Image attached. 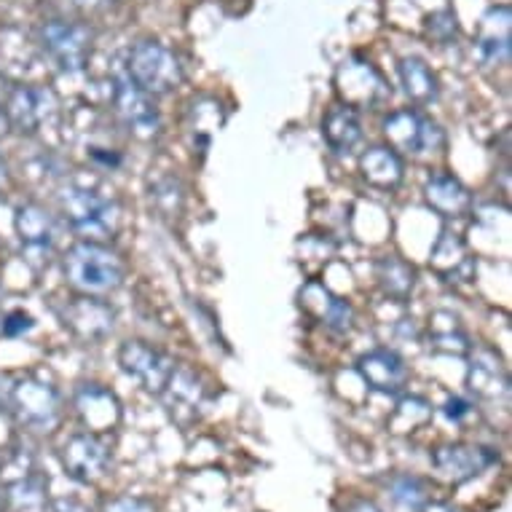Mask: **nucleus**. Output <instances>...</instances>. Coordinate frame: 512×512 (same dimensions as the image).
I'll use <instances>...</instances> for the list:
<instances>
[{
  "mask_svg": "<svg viewBox=\"0 0 512 512\" xmlns=\"http://www.w3.org/2000/svg\"><path fill=\"white\" fill-rule=\"evenodd\" d=\"M421 510H424V512H456L454 507H451V504H440V502H435V504H424V507H421Z\"/></svg>",
  "mask_w": 512,
  "mask_h": 512,
  "instance_id": "obj_36",
  "label": "nucleus"
},
{
  "mask_svg": "<svg viewBox=\"0 0 512 512\" xmlns=\"http://www.w3.org/2000/svg\"><path fill=\"white\" fill-rule=\"evenodd\" d=\"M376 279L389 298L403 303L411 298L413 287H416V269L397 255H384L376 263Z\"/></svg>",
  "mask_w": 512,
  "mask_h": 512,
  "instance_id": "obj_25",
  "label": "nucleus"
},
{
  "mask_svg": "<svg viewBox=\"0 0 512 512\" xmlns=\"http://www.w3.org/2000/svg\"><path fill=\"white\" fill-rule=\"evenodd\" d=\"M113 105H116L118 118L137 137V140H153L161 129V116L153 105L151 94H145L140 86H135L129 78H121L113 86Z\"/></svg>",
  "mask_w": 512,
  "mask_h": 512,
  "instance_id": "obj_9",
  "label": "nucleus"
},
{
  "mask_svg": "<svg viewBox=\"0 0 512 512\" xmlns=\"http://www.w3.org/2000/svg\"><path fill=\"white\" fill-rule=\"evenodd\" d=\"M161 395L169 400V408L172 411H180V408H199L202 405V395L204 389L199 384V378L191 373L188 368H177L172 370V376H169L167 387Z\"/></svg>",
  "mask_w": 512,
  "mask_h": 512,
  "instance_id": "obj_27",
  "label": "nucleus"
},
{
  "mask_svg": "<svg viewBox=\"0 0 512 512\" xmlns=\"http://www.w3.org/2000/svg\"><path fill=\"white\" fill-rule=\"evenodd\" d=\"M451 325L448 328H440L435 325V333H432V349L443 354H467L472 349L470 338L464 336V330L456 325V317L448 319Z\"/></svg>",
  "mask_w": 512,
  "mask_h": 512,
  "instance_id": "obj_29",
  "label": "nucleus"
},
{
  "mask_svg": "<svg viewBox=\"0 0 512 512\" xmlns=\"http://www.w3.org/2000/svg\"><path fill=\"white\" fill-rule=\"evenodd\" d=\"M346 512H381L373 502H365V499H357L346 507Z\"/></svg>",
  "mask_w": 512,
  "mask_h": 512,
  "instance_id": "obj_35",
  "label": "nucleus"
},
{
  "mask_svg": "<svg viewBox=\"0 0 512 512\" xmlns=\"http://www.w3.org/2000/svg\"><path fill=\"white\" fill-rule=\"evenodd\" d=\"M427 30L435 41L448 43L451 38H456V17L454 14H448V11H445V14H435V17L429 19Z\"/></svg>",
  "mask_w": 512,
  "mask_h": 512,
  "instance_id": "obj_31",
  "label": "nucleus"
},
{
  "mask_svg": "<svg viewBox=\"0 0 512 512\" xmlns=\"http://www.w3.org/2000/svg\"><path fill=\"white\" fill-rule=\"evenodd\" d=\"M65 279L84 295L116 293L124 285L126 266L121 255L100 242H78L70 247L65 261Z\"/></svg>",
  "mask_w": 512,
  "mask_h": 512,
  "instance_id": "obj_1",
  "label": "nucleus"
},
{
  "mask_svg": "<svg viewBox=\"0 0 512 512\" xmlns=\"http://www.w3.org/2000/svg\"><path fill=\"white\" fill-rule=\"evenodd\" d=\"M9 116H6V108L0 105V137H6V132H9Z\"/></svg>",
  "mask_w": 512,
  "mask_h": 512,
  "instance_id": "obj_37",
  "label": "nucleus"
},
{
  "mask_svg": "<svg viewBox=\"0 0 512 512\" xmlns=\"http://www.w3.org/2000/svg\"><path fill=\"white\" fill-rule=\"evenodd\" d=\"M443 411L451 421H462L464 416L470 413V403H464L462 397H454V400H448V403H445Z\"/></svg>",
  "mask_w": 512,
  "mask_h": 512,
  "instance_id": "obj_33",
  "label": "nucleus"
},
{
  "mask_svg": "<svg viewBox=\"0 0 512 512\" xmlns=\"http://www.w3.org/2000/svg\"><path fill=\"white\" fill-rule=\"evenodd\" d=\"M62 464H65L70 478L81 480V483H94L108 470V445L102 443L94 432H78L62 445Z\"/></svg>",
  "mask_w": 512,
  "mask_h": 512,
  "instance_id": "obj_11",
  "label": "nucleus"
},
{
  "mask_svg": "<svg viewBox=\"0 0 512 512\" xmlns=\"http://www.w3.org/2000/svg\"><path fill=\"white\" fill-rule=\"evenodd\" d=\"M14 226H17V234L25 244L27 255H35V252L49 255L54 236H57V226H54V218L43 210L41 204H22L17 210Z\"/></svg>",
  "mask_w": 512,
  "mask_h": 512,
  "instance_id": "obj_21",
  "label": "nucleus"
},
{
  "mask_svg": "<svg viewBox=\"0 0 512 512\" xmlns=\"http://www.w3.org/2000/svg\"><path fill=\"white\" fill-rule=\"evenodd\" d=\"M118 362L124 373H129L132 378H137L148 392L153 395H161L164 387H167L169 376L175 370L177 362L169 360L167 354L153 349V346L143 344V341H126L121 349H118Z\"/></svg>",
  "mask_w": 512,
  "mask_h": 512,
  "instance_id": "obj_10",
  "label": "nucleus"
},
{
  "mask_svg": "<svg viewBox=\"0 0 512 512\" xmlns=\"http://www.w3.org/2000/svg\"><path fill=\"white\" fill-rule=\"evenodd\" d=\"M360 172L362 177H365V183L373 185V188L392 191V188H397V185L403 183L405 164L395 148L373 145V148H368V151L362 153Z\"/></svg>",
  "mask_w": 512,
  "mask_h": 512,
  "instance_id": "obj_20",
  "label": "nucleus"
},
{
  "mask_svg": "<svg viewBox=\"0 0 512 512\" xmlns=\"http://www.w3.org/2000/svg\"><path fill=\"white\" fill-rule=\"evenodd\" d=\"M33 328L35 322L30 314H25V311H9L6 319H3V325H0V333L6 338H19L25 336V333H30Z\"/></svg>",
  "mask_w": 512,
  "mask_h": 512,
  "instance_id": "obj_30",
  "label": "nucleus"
},
{
  "mask_svg": "<svg viewBox=\"0 0 512 512\" xmlns=\"http://www.w3.org/2000/svg\"><path fill=\"white\" fill-rule=\"evenodd\" d=\"M76 411L84 421L86 432H110L118 427L121 421V408L118 400L110 395L108 389L97 387V384H84L76 392Z\"/></svg>",
  "mask_w": 512,
  "mask_h": 512,
  "instance_id": "obj_17",
  "label": "nucleus"
},
{
  "mask_svg": "<svg viewBox=\"0 0 512 512\" xmlns=\"http://www.w3.org/2000/svg\"><path fill=\"white\" fill-rule=\"evenodd\" d=\"M392 499H395L403 510H413L419 512L424 504H427V486L421 483L419 478H413V475H400V478L392 480Z\"/></svg>",
  "mask_w": 512,
  "mask_h": 512,
  "instance_id": "obj_28",
  "label": "nucleus"
},
{
  "mask_svg": "<svg viewBox=\"0 0 512 512\" xmlns=\"http://www.w3.org/2000/svg\"><path fill=\"white\" fill-rule=\"evenodd\" d=\"M467 387H470L472 395L480 397V400H488V403L507 400L510 376H507L502 360L491 349H478L472 354L470 370H467Z\"/></svg>",
  "mask_w": 512,
  "mask_h": 512,
  "instance_id": "obj_15",
  "label": "nucleus"
},
{
  "mask_svg": "<svg viewBox=\"0 0 512 512\" xmlns=\"http://www.w3.org/2000/svg\"><path fill=\"white\" fill-rule=\"evenodd\" d=\"M429 266L445 279V282H467L472 277V261L467 255V244L462 242V236L451 234V231H443L440 239H437L435 250H432V258H429Z\"/></svg>",
  "mask_w": 512,
  "mask_h": 512,
  "instance_id": "obj_22",
  "label": "nucleus"
},
{
  "mask_svg": "<svg viewBox=\"0 0 512 512\" xmlns=\"http://www.w3.org/2000/svg\"><path fill=\"white\" fill-rule=\"evenodd\" d=\"M59 210L84 242H108L110 236L116 234L118 220H121L118 204L113 199L84 185L65 188L59 194Z\"/></svg>",
  "mask_w": 512,
  "mask_h": 512,
  "instance_id": "obj_2",
  "label": "nucleus"
},
{
  "mask_svg": "<svg viewBox=\"0 0 512 512\" xmlns=\"http://www.w3.org/2000/svg\"><path fill=\"white\" fill-rule=\"evenodd\" d=\"M384 135L389 140V148L411 153V156H427L443 148V129L421 116L419 110H397L384 121Z\"/></svg>",
  "mask_w": 512,
  "mask_h": 512,
  "instance_id": "obj_7",
  "label": "nucleus"
},
{
  "mask_svg": "<svg viewBox=\"0 0 512 512\" xmlns=\"http://www.w3.org/2000/svg\"><path fill=\"white\" fill-rule=\"evenodd\" d=\"M3 177H6V164L0 159V185H3Z\"/></svg>",
  "mask_w": 512,
  "mask_h": 512,
  "instance_id": "obj_39",
  "label": "nucleus"
},
{
  "mask_svg": "<svg viewBox=\"0 0 512 512\" xmlns=\"http://www.w3.org/2000/svg\"><path fill=\"white\" fill-rule=\"evenodd\" d=\"M3 108L11 129L19 135H38L57 113V97L43 86H14Z\"/></svg>",
  "mask_w": 512,
  "mask_h": 512,
  "instance_id": "obj_8",
  "label": "nucleus"
},
{
  "mask_svg": "<svg viewBox=\"0 0 512 512\" xmlns=\"http://www.w3.org/2000/svg\"><path fill=\"white\" fill-rule=\"evenodd\" d=\"M92 30L81 22L51 19L41 30V43L59 70L78 73L92 57Z\"/></svg>",
  "mask_w": 512,
  "mask_h": 512,
  "instance_id": "obj_6",
  "label": "nucleus"
},
{
  "mask_svg": "<svg viewBox=\"0 0 512 512\" xmlns=\"http://www.w3.org/2000/svg\"><path fill=\"white\" fill-rule=\"evenodd\" d=\"M6 397H9V387H6L3 378H0V408H6Z\"/></svg>",
  "mask_w": 512,
  "mask_h": 512,
  "instance_id": "obj_38",
  "label": "nucleus"
},
{
  "mask_svg": "<svg viewBox=\"0 0 512 512\" xmlns=\"http://www.w3.org/2000/svg\"><path fill=\"white\" fill-rule=\"evenodd\" d=\"M6 507L11 512H46V480L33 472L11 480L6 488Z\"/></svg>",
  "mask_w": 512,
  "mask_h": 512,
  "instance_id": "obj_26",
  "label": "nucleus"
},
{
  "mask_svg": "<svg viewBox=\"0 0 512 512\" xmlns=\"http://www.w3.org/2000/svg\"><path fill=\"white\" fill-rule=\"evenodd\" d=\"M510 9L507 6H496L483 17L480 25V38H478V51L480 59L486 65H507L512 49V35H510Z\"/></svg>",
  "mask_w": 512,
  "mask_h": 512,
  "instance_id": "obj_19",
  "label": "nucleus"
},
{
  "mask_svg": "<svg viewBox=\"0 0 512 512\" xmlns=\"http://www.w3.org/2000/svg\"><path fill=\"white\" fill-rule=\"evenodd\" d=\"M301 309L314 317L319 325H325L333 333H349L354 322V311L346 301L333 295L325 285L309 282L301 290Z\"/></svg>",
  "mask_w": 512,
  "mask_h": 512,
  "instance_id": "obj_14",
  "label": "nucleus"
},
{
  "mask_svg": "<svg viewBox=\"0 0 512 512\" xmlns=\"http://www.w3.org/2000/svg\"><path fill=\"white\" fill-rule=\"evenodd\" d=\"M496 462H499V456L488 448H480V445H443L432 454L435 470L445 480H454V483L478 478Z\"/></svg>",
  "mask_w": 512,
  "mask_h": 512,
  "instance_id": "obj_12",
  "label": "nucleus"
},
{
  "mask_svg": "<svg viewBox=\"0 0 512 512\" xmlns=\"http://www.w3.org/2000/svg\"><path fill=\"white\" fill-rule=\"evenodd\" d=\"M322 137L330 145V151H336L338 156L352 153L362 140V121L360 113L346 105H336L330 108L322 118Z\"/></svg>",
  "mask_w": 512,
  "mask_h": 512,
  "instance_id": "obj_23",
  "label": "nucleus"
},
{
  "mask_svg": "<svg viewBox=\"0 0 512 512\" xmlns=\"http://www.w3.org/2000/svg\"><path fill=\"white\" fill-rule=\"evenodd\" d=\"M424 199L443 218H464L472 207V194L464 188L462 180L445 172L429 177L424 185Z\"/></svg>",
  "mask_w": 512,
  "mask_h": 512,
  "instance_id": "obj_18",
  "label": "nucleus"
},
{
  "mask_svg": "<svg viewBox=\"0 0 512 512\" xmlns=\"http://www.w3.org/2000/svg\"><path fill=\"white\" fill-rule=\"evenodd\" d=\"M336 94L352 110H373L389 97V86L368 59L349 57L336 70Z\"/></svg>",
  "mask_w": 512,
  "mask_h": 512,
  "instance_id": "obj_4",
  "label": "nucleus"
},
{
  "mask_svg": "<svg viewBox=\"0 0 512 512\" xmlns=\"http://www.w3.org/2000/svg\"><path fill=\"white\" fill-rule=\"evenodd\" d=\"M357 370H360L362 381L381 395H397L408 381V368H405L403 357L389 349L362 354Z\"/></svg>",
  "mask_w": 512,
  "mask_h": 512,
  "instance_id": "obj_16",
  "label": "nucleus"
},
{
  "mask_svg": "<svg viewBox=\"0 0 512 512\" xmlns=\"http://www.w3.org/2000/svg\"><path fill=\"white\" fill-rule=\"evenodd\" d=\"M51 512H86L84 507L73 499H57V502L51 504Z\"/></svg>",
  "mask_w": 512,
  "mask_h": 512,
  "instance_id": "obj_34",
  "label": "nucleus"
},
{
  "mask_svg": "<svg viewBox=\"0 0 512 512\" xmlns=\"http://www.w3.org/2000/svg\"><path fill=\"white\" fill-rule=\"evenodd\" d=\"M62 322L81 338H105L113 330L116 314L108 303L100 301L97 295H84V298H73L62 311Z\"/></svg>",
  "mask_w": 512,
  "mask_h": 512,
  "instance_id": "obj_13",
  "label": "nucleus"
},
{
  "mask_svg": "<svg viewBox=\"0 0 512 512\" xmlns=\"http://www.w3.org/2000/svg\"><path fill=\"white\" fill-rule=\"evenodd\" d=\"M105 512H153V504L143 502V499H132V496H124V499H116V502L108 504Z\"/></svg>",
  "mask_w": 512,
  "mask_h": 512,
  "instance_id": "obj_32",
  "label": "nucleus"
},
{
  "mask_svg": "<svg viewBox=\"0 0 512 512\" xmlns=\"http://www.w3.org/2000/svg\"><path fill=\"white\" fill-rule=\"evenodd\" d=\"M400 84H403L405 97L419 105V108H427L432 102H437L440 97V84H437V76L429 70V65L424 59L405 57L400 62Z\"/></svg>",
  "mask_w": 512,
  "mask_h": 512,
  "instance_id": "obj_24",
  "label": "nucleus"
},
{
  "mask_svg": "<svg viewBox=\"0 0 512 512\" xmlns=\"http://www.w3.org/2000/svg\"><path fill=\"white\" fill-rule=\"evenodd\" d=\"M126 73L129 81L140 86L145 94L161 97V94L175 92L183 84V65L172 49L159 41H140L129 51L126 59Z\"/></svg>",
  "mask_w": 512,
  "mask_h": 512,
  "instance_id": "obj_3",
  "label": "nucleus"
},
{
  "mask_svg": "<svg viewBox=\"0 0 512 512\" xmlns=\"http://www.w3.org/2000/svg\"><path fill=\"white\" fill-rule=\"evenodd\" d=\"M6 405L17 416L19 424L35 429V432H49L59 421V395L51 384H43L38 378H19L14 387H9Z\"/></svg>",
  "mask_w": 512,
  "mask_h": 512,
  "instance_id": "obj_5",
  "label": "nucleus"
}]
</instances>
